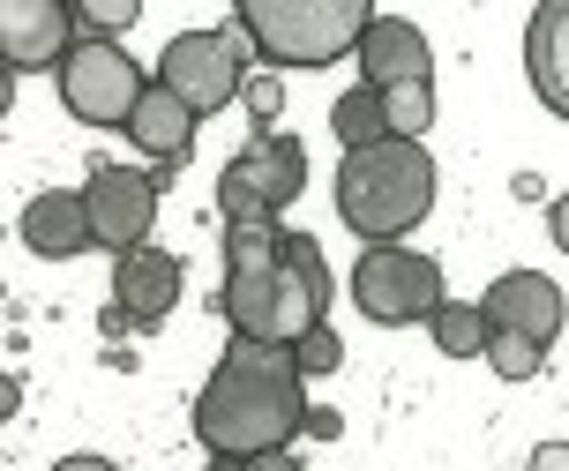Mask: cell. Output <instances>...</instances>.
<instances>
[{
  "label": "cell",
  "instance_id": "obj_20",
  "mask_svg": "<svg viewBox=\"0 0 569 471\" xmlns=\"http://www.w3.org/2000/svg\"><path fill=\"white\" fill-rule=\"evenodd\" d=\"M480 360L495 367V374H502V382H532V374H540V344H532V337H510V330H487V344H480Z\"/></svg>",
  "mask_w": 569,
  "mask_h": 471
},
{
  "label": "cell",
  "instance_id": "obj_12",
  "mask_svg": "<svg viewBox=\"0 0 569 471\" xmlns=\"http://www.w3.org/2000/svg\"><path fill=\"white\" fill-rule=\"evenodd\" d=\"M352 60H360V76H368L360 90H398V83H427V76H435V53H427L420 23H405V16H368Z\"/></svg>",
  "mask_w": 569,
  "mask_h": 471
},
{
  "label": "cell",
  "instance_id": "obj_9",
  "mask_svg": "<svg viewBox=\"0 0 569 471\" xmlns=\"http://www.w3.org/2000/svg\"><path fill=\"white\" fill-rule=\"evenodd\" d=\"M142 98V68L136 53H120L106 38H83V46H68L60 53V106L90 120V128H120Z\"/></svg>",
  "mask_w": 569,
  "mask_h": 471
},
{
  "label": "cell",
  "instance_id": "obj_17",
  "mask_svg": "<svg viewBox=\"0 0 569 471\" xmlns=\"http://www.w3.org/2000/svg\"><path fill=\"white\" fill-rule=\"evenodd\" d=\"M382 106V136L390 142H420L435 128V83H398V90H375Z\"/></svg>",
  "mask_w": 569,
  "mask_h": 471
},
{
  "label": "cell",
  "instance_id": "obj_26",
  "mask_svg": "<svg viewBox=\"0 0 569 471\" xmlns=\"http://www.w3.org/2000/svg\"><path fill=\"white\" fill-rule=\"evenodd\" d=\"M53 471H120V464H113V457H60Z\"/></svg>",
  "mask_w": 569,
  "mask_h": 471
},
{
  "label": "cell",
  "instance_id": "obj_5",
  "mask_svg": "<svg viewBox=\"0 0 569 471\" xmlns=\"http://www.w3.org/2000/svg\"><path fill=\"white\" fill-rule=\"evenodd\" d=\"M300 188H308L300 136H256L218 172V210H226V224H278L284 202H300Z\"/></svg>",
  "mask_w": 569,
  "mask_h": 471
},
{
  "label": "cell",
  "instance_id": "obj_10",
  "mask_svg": "<svg viewBox=\"0 0 569 471\" xmlns=\"http://www.w3.org/2000/svg\"><path fill=\"white\" fill-rule=\"evenodd\" d=\"M480 322L487 330H510V337H532V344H555L562 337V284L547 278V270H502V278L487 284L480 300Z\"/></svg>",
  "mask_w": 569,
  "mask_h": 471
},
{
  "label": "cell",
  "instance_id": "obj_7",
  "mask_svg": "<svg viewBox=\"0 0 569 471\" xmlns=\"http://www.w3.org/2000/svg\"><path fill=\"white\" fill-rule=\"evenodd\" d=\"M240 83H248V38L240 30H180L158 60V90H172L196 120L232 106Z\"/></svg>",
  "mask_w": 569,
  "mask_h": 471
},
{
  "label": "cell",
  "instance_id": "obj_28",
  "mask_svg": "<svg viewBox=\"0 0 569 471\" xmlns=\"http://www.w3.org/2000/svg\"><path fill=\"white\" fill-rule=\"evenodd\" d=\"M16 404H23V389H16V382H8V374H0V419L16 412Z\"/></svg>",
  "mask_w": 569,
  "mask_h": 471
},
{
  "label": "cell",
  "instance_id": "obj_27",
  "mask_svg": "<svg viewBox=\"0 0 569 471\" xmlns=\"http://www.w3.org/2000/svg\"><path fill=\"white\" fill-rule=\"evenodd\" d=\"M240 471H300V464H292V449H278V457H248Z\"/></svg>",
  "mask_w": 569,
  "mask_h": 471
},
{
  "label": "cell",
  "instance_id": "obj_16",
  "mask_svg": "<svg viewBox=\"0 0 569 471\" xmlns=\"http://www.w3.org/2000/svg\"><path fill=\"white\" fill-rule=\"evenodd\" d=\"M23 248L38 254V262H68V254H83L90 248V232H83V202L68 188H46V194H30L23 202Z\"/></svg>",
  "mask_w": 569,
  "mask_h": 471
},
{
  "label": "cell",
  "instance_id": "obj_25",
  "mask_svg": "<svg viewBox=\"0 0 569 471\" xmlns=\"http://www.w3.org/2000/svg\"><path fill=\"white\" fill-rule=\"evenodd\" d=\"M532 471H569V449L562 442H540V449H532Z\"/></svg>",
  "mask_w": 569,
  "mask_h": 471
},
{
  "label": "cell",
  "instance_id": "obj_24",
  "mask_svg": "<svg viewBox=\"0 0 569 471\" xmlns=\"http://www.w3.org/2000/svg\"><path fill=\"white\" fill-rule=\"evenodd\" d=\"M300 434L330 442V434H338V412H330V404H308V412H300Z\"/></svg>",
  "mask_w": 569,
  "mask_h": 471
},
{
  "label": "cell",
  "instance_id": "obj_15",
  "mask_svg": "<svg viewBox=\"0 0 569 471\" xmlns=\"http://www.w3.org/2000/svg\"><path fill=\"white\" fill-rule=\"evenodd\" d=\"M128 136H136V150L142 158H158V166H180L188 158V142H196V112L180 106L172 90H158V83H142V98H136V112L120 120Z\"/></svg>",
  "mask_w": 569,
  "mask_h": 471
},
{
  "label": "cell",
  "instance_id": "obj_21",
  "mask_svg": "<svg viewBox=\"0 0 569 471\" xmlns=\"http://www.w3.org/2000/svg\"><path fill=\"white\" fill-rule=\"evenodd\" d=\"M284 360H292L300 382H315V374H338V367H345V344L330 330H308L300 344H284Z\"/></svg>",
  "mask_w": 569,
  "mask_h": 471
},
{
  "label": "cell",
  "instance_id": "obj_1",
  "mask_svg": "<svg viewBox=\"0 0 569 471\" xmlns=\"http://www.w3.org/2000/svg\"><path fill=\"white\" fill-rule=\"evenodd\" d=\"M330 307V262L308 232H278V224H226V284H218V314L232 322L240 344H300L322 330Z\"/></svg>",
  "mask_w": 569,
  "mask_h": 471
},
{
  "label": "cell",
  "instance_id": "obj_23",
  "mask_svg": "<svg viewBox=\"0 0 569 471\" xmlns=\"http://www.w3.org/2000/svg\"><path fill=\"white\" fill-rule=\"evenodd\" d=\"M240 98H248V112H256V128L262 136H278V112H284V90L262 76V83H240Z\"/></svg>",
  "mask_w": 569,
  "mask_h": 471
},
{
  "label": "cell",
  "instance_id": "obj_13",
  "mask_svg": "<svg viewBox=\"0 0 569 471\" xmlns=\"http://www.w3.org/2000/svg\"><path fill=\"white\" fill-rule=\"evenodd\" d=\"M172 300H180V262H172L166 248H128L113 262V314L120 322H136V330H150V322H166Z\"/></svg>",
  "mask_w": 569,
  "mask_h": 471
},
{
  "label": "cell",
  "instance_id": "obj_14",
  "mask_svg": "<svg viewBox=\"0 0 569 471\" xmlns=\"http://www.w3.org/2000/svg\"><path fill=\"white\" fill-rule=\"evenodd\" d=\"M525 60H532V90H540V106L569 112V8H562V0H540V8H532Z\"/></svg>",
  "mask_w": 569,
  "mask_h": 471
},
{
  "label": "cell",
  "instance_id": "obj_11",
  "mask_svg": "<svg viewBox=\"0 0 569 471\" xmlns=\"http://www.w3.org/2000/svg\"><path fill=\"white\" fill-rule=\"evenodd\" d=\"M76 46V8L68 0H0V68H60V53Z\"/></svg>",
  "mask_w": 569,
  "mask_h": 471
},
{
  "label": "cell",
  "instance_id": "obj_29",
  "mask_svg": "<svg viewBox=\"0 0 569 471\" xmlns=\"http://www.w3.org/2000/svg\"><path fill=\"white\" fill-rule=\"evenodd\" d=\"M8 106H16V76L0 68V120H8Z\"/></svg>",
  "mask_w": 569,
  "mask_h": 471
},
{
  "label": "cell",
  "instance_id": "obj_18",
  "mask_svg": "<svg viewBox=\"0 0 569 471\" xmlns=\"http://www.w3.org/2000/svg\"><path fill=\"white\" fill-rule=\"evenodd\" d=\"M427 330H435V352H450V360H480V344H487V322L472 300H442L427 314Z\"/></svg>",
  "mask_w": 569,
  "mask_h": 471
},
{
  "label": "cell",
  "instance_id": "obj_3",
  "mask_svg": "<svg viewBox=\"0 0 569 471\" xmlns=\"http://www.w3.org/2000/svg\"><path fill=\"white\" fill-rule=\"evenodd\" d=\"M427 202H435V158L420 142L382 136L375 150H352L338 172V210L368 248H390L398 232H412L427 218Z\"/></svg>",
  "mask_w": 569,
  "mask_h": 471
},
{
  "label": "cell",
  "instance_id": "obj_22",
  "mask_svg": "<svg viewBox=\"0 0 569 471\" xmlns=\"http://www.w3.org/2000/svg\"><path fill=\"white\" fill-rule=\"evenodd\" d=\"M76 23H90V38H106V46H113L120 30L142 23V8H136V0H90V8H76Z\"/></svg>",
  "mask_w": 569,
  "mask_h": 471
},
{
  "label": "cell",
  "instance_id": "obj_8",
  "mask_svg": "<svg viewBox=\"0 0 569 471\" xmlns=\"http://www.w3.org/2000/svg\"><path fill=\"white\" fill-rule=\"evenodd\" d=\"M76 202H83L90 248L128 254V248H142V232H150V218H158V172L120 166V158H98L90 180L76 188Z\"/></svg>",
  "mask_w": 569,
  "mask_h": 471
},
{
  "label": "cell",
  "instance_id": "obj_30",
  "mask_svg": "<svg viewBox=\"0 0 569 471\" xmlns=\"http://www.w3.org/2000/svg\"><path fill=\"white\" fill-rule=\"evenodd\" d=\"M210 471H240V464H210Z\"/></svg>",
  "mask_w": 569,
  "mask_h": 471
},
{
  "label": "cell",
  "instance_id": "obj_4",
  "mask_svg": "<svg viewBox=\"0 0 569 471\" xmlns=\"http://www.w3.org/2000/svg\"><path fill=\"white\" fill-rule=\"evenodd\" d=\"M368 16H375L368 0H240L232 30L270 68H330L338 53L360 46Z\"/></svg>",
  "mask_w": 569,
  "mask_h": 471
},
{
  "label": "cell",
  "instance_id": "obj_6",
  "mask_svg": "<svg viewBox=\"0 0 569 471\" xmlns=\"http://www.w3.org/2000/svg\"><path fill=\"white\" fill-rule=\"evenodd\" d=\"M442 300H450V292H442V262H435V254H412L405 240L368 248L352 262V307H360L368 322H382V330L427 322Z\"/></svg>",
  "mask_w": 569,
  "mask_h": 471
},
{
  "label": "cell",
  "instance_id": "obj_2",
  "mask_svg": "<svg viewBox=\"0 0 569 471\" xmlns=\"http://www.w3.org/2000/svg\"><path fill=\"white\" fill-rule=\"evenodd\" d=\"M300 412H308V389L292 374L278 344H240L210 367V382L196 397V442L218 457V464H248V457H278L300 434Z\"/></svg>",
  "mask_w": 569,
  "mask_h": 471
},
{
  "label": "cell",
  "instance_id": "obj_19",
  "mask_svg": "<svg viewBox=\"0 0 569 471\" xmlns=\"http://www.w3.org/2000/svg\"><path fill=\"white\" fill-rule=\"evenodd\" d=\"M330 128H338L345 158H352V150H375V142H382V106H375V90H345L338 106H330Z\"/></svg>",
  "mask_w": 569,
  "mask_h": 471
}]
</instances>
